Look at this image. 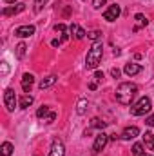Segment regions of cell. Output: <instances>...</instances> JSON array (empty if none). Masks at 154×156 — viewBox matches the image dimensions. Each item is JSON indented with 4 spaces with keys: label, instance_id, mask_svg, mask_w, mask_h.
Wrapping results in <instances>:
<instances>
[{
    "label": "cell",
    "instance_id": "11",
    "mask_svg": "<svg viewBox=\"0 0 154 156\" xmlns=\"http://www.w3.org/2000/svg\"><path fill=\"white\" fill-rule=\"evenodd\" d=\"M22 89H24V93H29L31 91V87H33V83H35V76L31 75V73H26L24 76H22Z\"/></svg>",
    "mask_w": 154,
    "mask_h": 156
},
{
    "label": "cell",
    "instance_id": "19",
    "mask_svg": "<svg viewBox=\"0 0 154 156\" xmlns=\"http://www.w3.org/2000/svg\"><path fill=\"white\" fill-rule=\"evenodd\" d=\"M87 107H89V102H87L85 98H82V100H78V104H76V113H78V115H85V111H87Z\"/></svg>",
    "mask_w": 154,
    "mask_h": 156
},
{
    "label": "cell",
    "instance_id": "16",
    "mask_svg": "<svg viewBox=\"0 0 154 156\" xmlns=\"http://www.w3.org/2000/svg\"><path fill=\"white\" fill-rule=\"evenodd\" d=\"M56 78H58L56 75H49L47 78H44V80L40 82V89L44 91V89H47V87H51L53 83H56Z\"/></svg>",
    "mask_w": 154,
    "mask_h": 156
},
{
    "label": "cell",
    "instance_id": "13",
    "mask_svg": "<svg viewBox=\"0 0 154 156\" xmlns=\"http://www.w3.org/2000/svg\"><path fill=\"white\" fill-rule=\"evenodd\" d=\"M69 33H71V35H73L76 40H82V38H85V37H87V33H85V31H83V29H82L78 24H71V27H69Z\"/></svg>",
    "mask_w": 154,
    "mask_h": 156
},
{
    "label": "cell",
    "instance_id": "7",
    "mask_svg": "<svg viewBox=\"0 0 154 156\" xmlns=\"http://www.w3.org/2000/svg\"><path fill=\"white\" fill-rule=\"evenodd\" d=\"M49 156H65V145H64V142H62L60 138H54V140H53Z\"/></svg>",
    "mask_w": 154,
    "mask_h": 156
},
{
    "label": "cell",
    "instance_id": "21",
    "mask_svg": "<svg viewBox=\"0 0 154 156\" xmlns=\"http://www.w3.org/2000/svg\"><path fill=\"white\" fill-rule=\"evenodd\" d=\"M91 127H94V129H105L107 123H105L103 120H100V118H93V120H91Z\"/></svg>",
    "mask_w": 154,
    "mask_h": 156
},
{
    "label": "cell",
    "instance_id": "31",
    "mask_svg": "<svg viewBox=\"0 0 154 156\" xmlns=\"http://www.w3.org/2000/svg\"><path fill=\"white\" fill-rule=\"evenodd\" d=\"M111 75H113L114 78H118L120 76V69H118V67H113V69H111Z\"/></svg>",
    "mask_w": 154,
    "mask_h": 156
},
{
    "label": "cell",
    "instance_id": "27",
    "mask_svg": "<svg viewBox=\"0 0 154 156\" xmlns=\"http://www.w3.org/2000/svg\"><path fill=\"white\" fill-rule=\"evenodd\" d=\"M54 120H56V113H54V111H51V113H49L47 116L44 118V122H45V123H53Z\"/></svg>",
    "mask_w": 154,
    "mask_h": 156
},
{
    "label": "cell",
    "instance_id": "6",
    "mask_svg": "<svg viewBox=\"0 0 154 156\" xmlns=\"http://www.w3.org/2000/svg\"><path fill=\"white\" fill-rule=\"evenodd\" d=\"M121 15V7L118 5V4H113V5H109L105 11H103V18L107 20V22H114L118 20V16Z\"/></svg>",
    "mask_w": 154,
    "mask_h": 156
},
{
    "label": "cell",
    "instance_id": "32",
    "mask_svg": "<svg viewBox=\"0 0 154 156\" xmlns=\"http://www.w3.org/2000/svg\"><path fill=\"white\" fill-rule=\"evenodd\" d=\"M60 44H62V40H60V38H54L53 42H51V45H53V47H58Z\"/></svg>",
    "mask_w": 154,
    "mask_h": 156
},
{
    "label": "cell",
    "instance_id": "24",
    "mask_svg": "<svg viewBox=\"0 0 154 156\" xmlns=\"http://www.w3.org/2000/svg\"><path fill=\"white\" fill-rule=\"evenodd\" d=\"M26 49H27V47H26V44H24V42H20V44L16 45V56H18V58H22V56L26 55Z\"/></svg>",
    "mask_w": 154,
    "mask_h": 156
},
{
    "label": "cell",
    "instance_id": "30",
    "mask_svg": "<svg viewBox=\"0 0 154 156\" xmlns=\"http://www.w3.org/2000/svg\"><path fill=\"white\" fill-rule=\"evenodd\" d=\"M145 123H147L149 127H154V115H151V116L147 118V120H145Z\"/></svg>",
    "mask_w": 154,
    "mask_h": 156
},
{
    "label": "cell",
    "instance_id": "25",
    "mask_svg": "<svg viewBox=\"0 0 154 156\" xmlns=\"http://www.w3.org/2000/svg\"><path fill=\"white\" fill-rule=\"evenodd\" d=\"M132 154L142 156L143 154V145H142V144H134V145H132Z\"/></svg>",
    "mask_w": 154,
    "mask_h": 156
},
{
    "label": "cell",
    "instance_id": "8",
    "mask_svg": "<svg viewBox=\"0 0 154 156\" xmlns=\"http://www.w3.org/2000/svg\"><path fill=\"white\" fill-rule=\"evenodd\" d=\"M33 35H35V26H29V24L20 26V27L15 29V37H18V38H27V37H33Z\"/></svg>",
    "mask_w": 154,
    "mask_h": 156
},
{
    "label": "cell",
    "instance_id": "9",
    "mask_svg": "<svg viewBox=\"0 0 154 156\" xmlns=\"http://www.w3.org/2000/svg\"><path fill=\"white\" fill-rule=\"evenodd\" d=\"M24 9H26V4L18 2L16 5L13 4V7H4V9H2V15H4V16H11V15H18V13H22Z\"/></svg>",
    "mask_w": 154,
    "mask_h": 156
},
{
    "label": "cell",
    "instance_id": "14",
    "mask_svg": "<svg viewBox=\"0 0 154 156\" xmlns=\"http://www.w3.org/2000/svg\"><path fill=\"white\" fill-rule=\"evenodd\" d=\"M54 31H56V33L60 35V40H62V42H65V40L69 38V35H71V33L67 31V27H65L64 24H56V26H54Z\"/></svg>",
    "mask_w": 154,
    "mask_h": 156
},
{
    "label": "cell",
    "instance_id": "3",
    "mask_svg": "<svg viewBox=\"0 0 154 156\" xmlns=\"http://www.w3.org/2000/svg\"><path fill=\"white\" fill-rule=\"evenodd\" d=\"M151 98L149 96H142L132 107H131V115L132 116H143V115H147L149 111H151Z\"/></svg>",
    "mask_w": 154,
    "mask_h": 156
},
{
    "label": "cell",
    "instance_id": "23",
    "mask_svg": "<svg viewBox=\"0 0 154 156\" xmlns=\"http://www.w3.org/2000/svg\"><path fill=\"white\" fill-rule=\"evenodd\" d=\"M102 37V31H98V29H94V31H91V33H87V38L93 40V42H98Z\"/></svg>",
    "mask_w": 154,
    "mask_h": 156
},
{
    "label": "cell",
    "instance_id": "26",
    "mask_svg": "<svg viewBox=\"0 0 154 156\" xmlns=\"http://www.w3.org/2000/svg\"><path fill=\"white\" fill-rule=\"evenodd\" d=\"M47 2H49V0H35V13H40Z\"/></svg>",
    "mask_w": 154,
    "mask_h": 156
},
{
    "label": "cell",
    "instance_id": "4",
    "mask_svg": "<svg viewBox=\"0 0 154 156\" xmlns=\"http://www.w3.org/2000/svg\"><path fill=\"white\" fill-rule=\"evenodd\" d=\"M107 142H109V134H105L103 131H102V133H98V134H96V138H94V144H93V153H94V154L102 153V151L105 149Z\"/></svg>",
    "mask_w": 154,
    "mask_h": 156
},
{
    "label": "cell",
    "instance_id": "35",
    "mask_svg": "<svg viewBox=\"0 0 154 156\" xmlns=\"http://www.w3.org/2000/svg\"><path fill=\"white\" fill-rule=\"evenodd\" d=\"M4 2H5V4H15L16 0H4Z\"/></svg>",
    "mask_w": 154,
    "mask_h": 156
},
{
    "label": "cell",
    "instance_id": "1",
    "mask_svg": "<svg viewBox=\"0 0 154 156\" xmlns=\"http://www.w3.org/2000/svg\"><path fill=\"white\" fill-rule=\"evenodd\" d=\"M136 93H138V85H136V83H132V82H123V83L118 85L114 96H116V100H118L120 104L131 105V102L134 100Z\"/></svg>",
    "mask_w": 154,
    "mask_h": 156
},
{
    "label": "cell",
    "instance_id": "29",
    "mask_svg": "<svg viewBox=\"0 0 154 156\" xmlns=\"http://www.w3.org/2000/svg\"><path fill=\"white\" fill-rule=\"evenodd\" d=\"M105 2H107V0H93V7H94V9H100Z\"/></svg>",
    "mask_w": 154,
    "mask_h": 156
},
{
    "label": "cell",
    "instance_id": "15",
    "mask_svg": "<svg viewBox=\"0 0 154 156\" xmlns=\"http://www.w3.org/2000/svg\"><path fill=\"white\" fill-rule=\"evenodd\" d=\"M134 20H136V26H134V31H138L140 27H145V26L149 24V20H147V16H145V15H142V13H138V15L134 16Z\"/></svg>",
    "mask_w": 154,
    "mask_h": 156
},
{
    "label": "cell",
    "instance_id": "5",
    "mask_svg": "<svg viewBox=\"0 0 154 156\" xmlns=\"http://www.w3.org/2000/svg\"><path fill=\"white\" fill-rule=\"evenodd\" d=\"M4 105H5L7 111H15V107H16V94H15L13 89H5L4 91Z\"/></svg>",
    "mask_w": 154,
    "mask_h": 156
},
{
    "label": "cell",
    "instance_id": "34",
    "mask_svg": "<svg viewBox=\"0 0 154 156\" xmlns=\"http://www.w3.org/2000/svg\"><path fill=\"white\" fill-rule=\"evenodd\" d=\"M96 87H98V82H91V83H89V89H93V91H94Z\"/></svg>",
    "mask_w": 154,
    "mask_h": 156
},
{
    "label": "cell",
    "instance_id": "17",
    "mask_svg": "<svg viewBox=\"0 0 154 156\" xmlns=\"http://www.w3.org/2000/svg\"><path fill=\"white\" fill-rule=\"evenodd\" d=\"M13 144L11 142H4L2 145H0V156H11L13 154Z\"/></svg>",
    "mask_w": 154,
    "mask_h": 156
},
{
    "label": "cell",
    "instance_id": "33",
    "mask_svg": "<svg viewBox=\"0 0 154 156\" xmlns=\"http://www.w3.org/2000/svg\"><path fill=\"white\" fill-rule=\"evenodd\" d=\"M5 73H7V64L2 62V75H5Z\"/></svg>",
    "mask_w": 154,
    "mask_h": 156
},
{
    "label": "cell",
    "instance_id": "22",
    "mask_svg": "<svg viewBox=\"0 0 154 156\" xmlns=\"http://www.w3.org/2000/svg\"><path fill=\"white\" fill-rule=\"evenodd\" d=\"M49 113H51V111H49V107H47V105H42L38 111H37V118H40V120H42V118L47 116Z\"/></svg>",
    "mask_w": 154,
    "mask_h": 156
},
{
    "label": "cell",
    "instance_id": "36",
    "mask_svg": "<svg viewBox=\"0 0 154 156\" xmlns=\"http://www.w3.org/2000/svg\"><path fill=\"white\" fill-rule=\"evenodd\" d=\"M142 156H151V154H145V153H143V154H142Z\"/></svg>",
    "mask_w": 154,
    "mask_h": 156
},
{
    "label": "cell",
    "instance_id": "28",
    "mask_svg": "<svg viewBox=\"0 0 154 156\" xmlns=\"http://www.w3.org/2000/svg\"><path fill=\"white\" fill-rule=\"evenodd\" d=\"M94 82H102L103 80V71H94Z\"/></svg>",
    "mask_w": 154,
    "mask_h": 156
},
{
    "label": "cell",
    "instance_id": "12",
    "mask_svg": "<svg viewBox=\"0 0 154 156\" xmlns=\"http://www.w3.org/2000/svg\"><path fill=\"white\" fill-rule=\"evenodd\" d=\"M123 73H125L127 76H134V75L142 73V66H140V64H125Z\"/></svg>",
    "mask_w": 154,
    "mask_h": 156
},
{
    "label": "cell",
    "instance_id": "18",
    "mask_svg": "<svg viewBox=\"0 0 154 156\" xmlns=\"http://www.w3.org/2000/svg\"><path fill=\"white\" fill-rule=\"evenodd\" d=\"M143 144L147 145L149 151H154V134L152 133H145L143 134Z\"/></svg>",
    "mask_w": 154,
    "mask_h": 156
},
{
    "label": "cell",
    "instance_id": "10",
    "mask_svg": "<svg viewBox=\"0 0 154 156\" xmlns=\"http://www.w3.org/2000/svg\"><path fill=\"white\" fill-rule=\"evenodd\" d=\"M140 134V129L136 127V125H131V127H125L123 129V133H121V140H134L136 136Z\"/></svg>",
    "mask_w": 154,
    "mask_h": 156
},
{
    "label": "cell",
    "instance_id": "2",
    "mask_svg": "<svg viewBox=\"0 0 154 156\" xmlns=\"http://www.w3.org/2000/svg\"><path fill=\"white\" fill-rule=\"evenodd\" d=\"M102 55H103V45L102 42H94L93 47L87 51V56H85V67L87 69H96L102 62Z\"/></svg>",
    "mask_w": 154,
    "mask_h": 156
},
{
    "label": "cell",
    "instance_id": "20",
    "mask_svg": "<svg viewBox=\"0 0 154 156\" xmlns=\"http://www.w3.org/2000/svg\"><path fill=\"white\" fill-rule=\"evenodd\" d=\"M31 104H33V96H31V94H24V96L20 98V109H27Z\"/></svg>",
    "mask_w": 154,
    "mask_h": 156
}]
</instances>
